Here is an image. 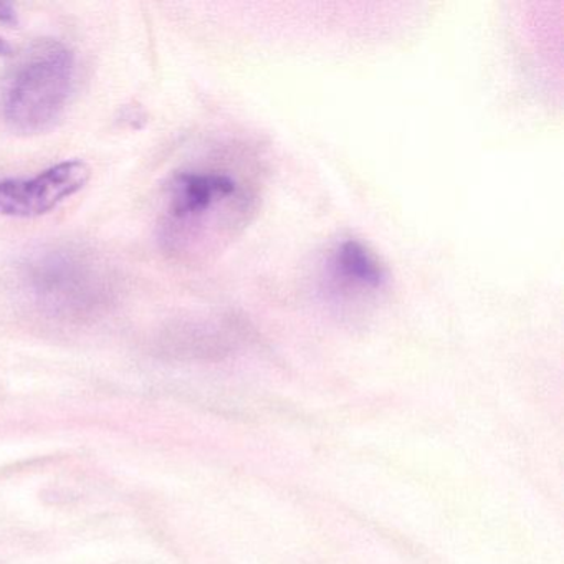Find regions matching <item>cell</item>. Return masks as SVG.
<instances>
[{
	"mask_svg": "<svg viewBox=\"0 0 564 564\" xmlns=\"http://www.w3.org/2000/svg\"><path fill=\"white\" fill-rule=\"evenodd\" d=\"M391 275L378 253L355 237H343L319 256L313 272L318 302L336 318H365L388 295Z\"/></svg>",
	"mask_w": 564,
	"mask_h": 564,
	"instance_id": "obj_3",
	"label": "cell"
},
{
	"mask_svg": "<svg viewBox=\"0 0 564 564\" xmlns=\"http://www.w3.org/2000/svg\"><path fill=\"white\" fill-rule=\"evenodd\" d=\"M0 24H18V12H15L14 6L11 2H2L0 0Z\"/></svg>",
	"mask_w": 564,
	"mask_h": 564,
	"instance_id": "obj_6",
	"label": "cell"
},
{
	"mask_svg": "<svg viewBox=\"0 0 564 564\" xmlns=\"http://www.w3.org/2000/svg\"><path fill=\"white\" fill-rule=\"evenodd\" d=\"M29 290L52 315H87L104 303L107 280L87 253L70 247L44 250L29 260L24 272Z\"/></svg>",
	"mask_w": 564,
	"mask_h": 564,
	"instance_id": "obj_4",
	"label": "cell"
},
{
	"mask_svg": "<svg viewBox=\"0 0 564 564\" xmlns=\"http://www.w3.org/2000/svg\"><path fill=\"white\" fill-rule=\"evenodd\" d=\"M75 62L61 42L41 41L15 64L2 88V117L22 134L48 130L64 113L74 87Z\"/></svg>",
	"mask_w": 564,
	"mask_h": 564,
	"instance_id": "obj_2",
	"label": "cell"
},
{
	"mask_svg": "<svg viewBox=\"0 0 564 564\" xmlns=\"http://www.w3.org/2000/svg\"><path fill=\"white\" fill-rule=\"evenodd\" d=\"M90 174L84 161H65L32 180L0 181V216H44L84 189Z\"/></svg>",
	"mask_w": 564,
	"mask_h": 564,
	"instance_id": "obj_5",
	"label": "cell"
},
{
	"mask_svg": "<svg viewBox=\"0 0 564 564\" xmlns=\"http://www.w3.org/2000/svg\"><path fill=\"white\" fill-rule=\"evenodd\" d=\"M260 187L259 167L246 161L177 173L167 186L164 246L187 259L223 252L256 217Z\"/></svg>",
	"mask_w": 564,
	"mask_h": 564,
	"instance_id": "obj_1",
	"label": "cell"
},
{
	"mask_svg": "<svg viewBox=\"0 0 564 564\" xmlns=\"http://www.w3.org/2000/svg\"><path fill=\"white\" fill-rule=\"evenodd\" d=\"M11 54V47H9L8 44H6L2 39H0V57H4V55Z\"/></svg>",
	"mask_w": 564,
	"mask_h": 564,
	"instance_id": "obj_7",
	"label": "cell"
}]
</instances>
